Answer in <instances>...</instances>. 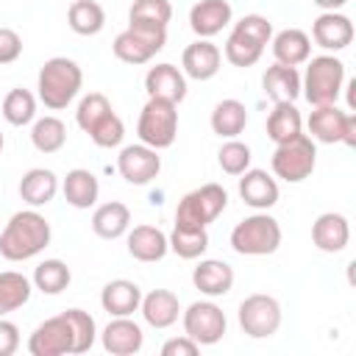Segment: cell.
I'll use <instances>...</instances> for the list:
<instances>
[{
  "label": "cell",
  "instance_id": "obj_1",
  "mask_svg": "<svg viewBox=\"0 0 356 356\" xmlns=\"http://www.w3.org/2000/svg\"><path fill=\"white\" fill-rule=\"evenodd\" d=\"M53 239V228L36 209L14 211L0 231V256L6 261H28L39 256Z\"/></svg>",
  "mask_w": 356,
  "mask_h": 356
},
{
  "label": "cell",
  "instance_id": "obj_2",
  "mask_svg": "<svg viewBox=\"0 0 356 356\" xmlns=\"http://www.w3.org/2000/svg\"><path fill=\"white\" fill-rule=\"evenodd\" d=\"M81 86H83V70L78 67V61L67 56L47 58L36 75V97L50 111L67 108L78 97Z\"/></svg>",
  "mask_w": 356,
  "mask_h": 356
},
{
  "label": "cell",
  "instance_id": "obj_3",
  "mask_svg": "<svg viewBox=\"0 0 356 356\" xmlns=\"http://www.w3.org/2000/svg\"><path fill=\"white\" fill-rule=\"evenodd\" d=\"M345 89V64L331 56H314L306 61V72L300 75V95L309 106H331Z\"/></svg>",
  "mask_w": 356,
  "mask_h": 356
},
{
  "label": "cell",
  "instance_id": "obj_4",
  "mask_svg": "<svg viewBox=\"0 0 356 356\" xmlns=\"http://www.w3.org/2000/svg\"><path fill=\"white\" fill-rule=\"evenodd\" d=\"M281 222L267 211H256L234 225L231 248L239 256H270L281 248Z\"/></svg>",
  "mask_w": 356,
  "mask_h": 356
},
{
  "label": "cell",
  "instance_id": "obj_5",
  "mask_svg": "<svg viewBox=\"0 0 356 356\" xmlns=\"http://www.w3.org/2000/svg\"><path fill=\"white\" fill-rule=\"evenodd\" d=\"M167 44V25L156 22H128L125 31H120L111 42L114 56L122 64H147L156 53H161Z\"/></svg>",
  "mask_w": 356,
  "mask_h": 356
},
{
  "label": "cell",
  "instance_id": "obj_6",
  "mask_svg": "<svg viewBox=\"0 0 356 356\" xmlns=\"http://www.w3.org/2000/svg\"><path fill=\"white\" fill-rule=\"evenodd\" d=\"M136 134H139V142L153 150L172 147V142L178 136V103H170L161 97H147V103L142 106L139 120H136Z\"/></svg>",
  "mask_w": 356,
  "mask_h": 356
},
{
  "label": "cell",
  "instance_id": "obj_7",
  "mask_svg": "<svg viewBox=\"0 0 356 356\" xmlns=\"http://www.w3.org/2000/svg\"><path fill=\"white\" fill-rule=\"evenodd\" d=\"M228 206V192L222 189V184H203L192 192H186L178 200L175 209V225L181 228H206L209 222H214Z\"/></svg>",
  "mask_w": 356,
  "mask_h": 356
},
{
  "label": "cell",
  "instance_id": "obj_8",
  "mask_svg": "<svg viewBox=\"0 0 356 356\" xmlns=\"http://www.w3.org/2000/svg\"><path fill=\"white\" fill-rule=\"evenodd\" d=\"M270 167H273V175L281 178V181H286V184L306 181L314 172V167H317V145H314V139L306 136V134H300L292 142L275 145L273 159H270Z\"/></svg>",
  "mask_w": 356,
  "mask_h": 356
},
{
  "label": "cell",
  "instance_id": "obj_9",
  "mask_svg": "<svg viewBox=\"0 0 356 356\" xmlns=\"http://www.w3.org/2000/svg\"><path fill=\"white\" fill-rule=\"evenodd\" d=\"M309 134L314 142L323 145H348L356 147V114L353 111H342L337 103L331 106H314V111L306 120Z\"/></svg>",
  "mask_w": 356,
  "mask_h": 356
},
{
  "label": "cell",
  "instance_id": "obj_10",
  "mask_svg": "<svg viewBox=\"0 0 356 356\" xmlns=\"http://www.w3.org/2000/svg\"><path fill=\"white\" fill-rule=\"evenodd\" d=\"M239 328L253 337V339H267L273 337L278 328H281V320H284V312H281V303L278 298L273 295H264V292H253L248 295L242 303H239Z\"/></svg>",
  "mask_w": 356,
  "mask_h": 356
},
{
  "label": "cell",
  "instance_id": "obj_11",
  "mask_svg": "<svg viewBox=\"0 0 356 356\" xmlns=\"http://www.w3.org/2000/svg\"><path fill=\"white\" fill-rule=\"evenodd\" d=\"M181 323H184V334L189 339H195L200 348L203 345H217L225 337L228 320L225 312L214 303V300H195L181 312Z\"/></svg>",
  "mask_w": 356,
  "mask_h": 356
},
{
  "label": "cell",
  "instance_id": "obj_12",
  "mask_svg": "<svg viewBox=\"0 0 356 356\" xmlns=\"http://www.w3.org/2000/svg\"><path fill=\"white\" fill-rule=\"evenodd\" d=\"M72 325L70 320L61 314L47 317L44 323H39L28 339V353L31 356H70L72 353Z\"/></svg>",
  "mask_w": 356,
  "mask_h": 356
},
{
  "label": "cell",
  "instance_id": "obj_13",
  "mask_svg": "<svg viewBox=\"0 0 356 356\" xmlns=\"http://www.w3.org/2000/svg\"><path fill=\"white\" fill-rule=\"evenodd\" d=\"M117 170L131 186H145L161 172V156L159 150L147 145H125L117 156Z\"/></svg>",
  "mask_w": 356,
  "mask_h": 356
},
{
  "label": "cell",
  "instance_id": "obj_14",
  "mask_svg": "<svg viewBox=\"0 0 356 356\" xmlns=\"http://www.w3.org/2000/svg\"><path fill=\"white\" fill-rule=\"evenodd\" d=\"M239 197L245 206H250L253 211H267L278 203V181L275 175H270L267 170H259V167H248L242 175H239Z\"/></svg>",
  "mask_w": 356,
  "mask_h": 356
},
{
  "label": "cell",
  "instance_id": "obj_15",
  "mask_svg": "<svg viewBox=\"0 0 356 356\" xmlns=\"http://www.w3.org/2000/svg\"><path fill=\"white\" fill-rule=\"evenodd\" d=\"M220 67H222V50L209 39L192 42L181 53V72L192 81H211L220 72Z\"/></svg>",
  "mask_w": 356,
  "mask_h": 356
},
{
  "label": "cell",
  "instance_id": "obj_16",
  "mask_svg": "<svg viewBox=\"0 0 356 356\" xmlns=\"http://www.w3.org/2000/svg\"><path fill=\"white\" fill-rule=\"evenodd\" d=\"M100 342H103V350L111 356H134L142 350L145 334H142V325L134 323L131 317H111L108 325L100 331Z\"/></svg>",
  "mask_w": 356,
  "mask_h": 356
},
{
  "label": "cell",
  "instance_id": "obj_17",
  "mask_svg": "<svg viewBox=\"0 0 356 356\" xmlns=\"http://www.w3.org/2000/svg\"><path fill=\"white\" fill-rule=\"evenodd\" d=\"M309 39H314V44H320L323 50H345L353 42V22L342 11H323L312 22Z\"/></svg>",
  "mask_w": 356,
  "mask_h": 356
},
{
  "label": "cell",
  "instance_id": "obj_18",
  "mask_svg": "<svg viewBox=\"0 0 356 356\" xmlns=\"http://www.w3.org/2000/svg\"><path fill=\"white\" fill-rule=\"evenodd\" d=\"M234 8L228 0H197L189 8V28L195 31L197 39H211L217 36L225 25H231Z\"/></svg>",
  "mask_w": 356,
  "mask_h": 356
},
{
  "label": "cell",
  "instance_id": "obj_19",
  "mask_svg": "<svg viewBox=\"0 0 356 356\" xmlns=\"http://www.w3.org/2000/svg\"><path fill=\"white\" fill-rule=\"evenodd\" d=\"M312 242L323 253H342L350 242V222L339 211H323L312 222Z\"/></svg>",
  "mask_w": 356,
  "mask_h": 356
},
{
  "label": "cell",
  "instance_id": "obj_20",
  "mask_svg": "<svg viewBox=\"0 0 356 356\" xmlns=\"http://www.w3.org/2000/svg\"><path fill=\"white\" fill-rule=\"evenodd\" d=\"M192 284L206 298H222L234 289V267L222 259H200L192 270Z\"/></svg>",
  "mask_w": 356,
  "mask_h": 356
},
{
  "label": "cell",
  "instance_id": "obj_21",
  "mask_svg": "<svg viewBox=\"0 0 356 356\" xmlns=\"http://www.w3.org/2000/svg\"><path fill=\"white\" fill-rule=\"evenodd\" d=\"M145 92H147V97H161V100H170V103H181L186 97V75L175 64L161 61V64L147 70Z\"/></svg>",
  "mask_w": 356,
  "mask_h": 356
},
{
  "label": "cell",
  "instance_id": "obj_22",
  "mask_svg": "<svg viewBox=\"0 0 356 356\" xmlns=\"http://www.w3.org/2000/svg\"><path fill=\"white\" fill-rule=\"evenodd\" d=\"M128 253L136 259V261H145V264H153V261H161L167 253H170V242H167V234L156 225H134L128 228Z\"/></svg>",
  "mask_w": 356,
  "mask_h": 356
},
{
  "label": "cell",
  "instance_id": "obj_23",
  "mask_svg": "<svg viewBox=\"0 0 356 356\" xmlns=\"http://www.w3.org/2000/svg\"><path fill=\"white\" fill-rule=\"evenodd\" d=\"M139 312L150 328H170L181 317V300L170 289H150L147 295H142Z\"/></svg>",
  "mask_w": 356,
  "mask_h": 356
},
{
  "label": "cell",
  "instance_id": "obj_24",
  "mask_svg": "<svg viewBox=\"0 0 356 356\" xmlns=\"http://www.w3.org/2000/svg\"><path fill=\"white\" fill-rule=\"evenodd\" d=\"M139 303H142V289L136 281L114 278L100 289V306L111 317H131L134 312H139Z\"/></svg>",
  "mask_w": 356,
  "mask_h": 356
},
{
  "label": "cell",
  "instance_id": "obj_25",
  "mask_svg": "<svg viewBox=\"0 0 356 356\" xmlns=\"http://www.w3.org/2000/svg\"><path fill=\"white\" fill-rule=\"evenodd\" d=\"M270 44H273V56L278 64L300 67L312 58V39L300 28H284V31L273 33Z\"/></svg>",
  "mask_w": 356,
  "mask_h": 356
},
{
  "label": "cell",
  "instance_id": "obj_26",
  "mask_svg": "<svg viewBox=\"0 0 356 356\" xmlns=\"http://www.w3.org/2000/svg\"><path fill=\"white\" fill-rule=\"evenodd\" d=\"M261 89L273 103H295L300 97V72L298 67L273 64L261 75Z\"/></svg>",
  "mask_w": 356,
  "mask_h": 356
},
{
  "label": "cell",
  "instance_id": "obj_27",
  "mask_svg": "<svg viewBox=\"0 0 356 356\" xmlns=\"http://www.w3.org/2000/svg\"><path fill=\"white\" fill-rule=\"evenodd\" d=\"M61 192H64V200L72 206V209H92L100 197V181L92 170H83V167H75L64 175L61 181Z\"/></svg>",
  "mask_w": 356,
  "mask_h": 356
},
{
  "label": "cell",
  "instance_id": "obj_28",
  "mask_svg": "<svg viewBox=\"0 0 356 356\" xmlns=\"http://www.w3.org/2000/svg\"><path fill=\"white\" fill-rule=\"evenodd\" d=\"M58 192V175L47 167H31L22 178H19V197L31 206V209H39V206H47Z\"/></svg>",
  "mask_w": 356,
  "mask_h": 356
},
{
  "label": "cell",
  "instance_id": "obj_29",
  "mask_svg": "<svg viewBox=\"0 0 356 356\" xmlns=\"http://www.w3.org/2000/svg\"><path fill=\"white\" fill-rule=\"evenodd\" d=\"M264 128H267V139L273 145H284L303 134V117L295 103H275L273 111L267 114Z\"/></svg>",
  "mask_w": 356,
  "mask_h": 356
},
{
  "label": "cell",
  "instance_id": "obj_30",
  "mask_svg": "<svg viewBox=\"0 0 356 356\" xmlns=\"http://www.w3.org/2000/svg\"><path fill=\"white\" fill-rule=\"evenodd\" d=\"M128 228H131V209L120 200L100 203L92 214V231L100 239H120L128 234Z\"/></svg>",
  "mask_w": 356,
  "mask_h": 356
},
{
  "label": "cell",
  "instance_id": "obj_31",
  "mask_svg": "<svg viewBox=\"0 0 356 356\" xmlns=\"http://www.w3.org/2000/svg\"><path fill=\"white\" fill-rule=\"evenodd\" d=\"M211 131L220 139H236L248 125V108L236 97H225L211 108Z\"/></svg>",
  "mask_w": 356,
  "mask_h": 356
},
{
  "label": "cell",
  "instance_id": "obj_32",
  "mask_svg": "<svg viewBox=\"0 0 356 356\" xmlns=\"http://www.w3.org/2000/svg\"><path fill=\"white\" fill-rule=\"evenodd\" d=\"M67 25L78 36H95L106 28V11L97 0H72L67 11Z\"/></svg>",
  "mask_w": 356,
  "mask_h": 356
},
{
  "label": "cell",
  "instance_id": "obj_33",
  "mask_svg": "<svg viewBox=\"0 0 356 356\" xmlns=\"http://www.w3.org/2000/svg\"><path fill=\"white\" fill-rule=\"evenodd\" d=\"M264 47H267V44H261L259 39H253L250 33H245V31H239V28L234 25V31H231L228 39H225L222 56H225V61L234 64V67H253V64L261 58Z\"/></svg>",
  "mask_w": 356,
  "mask_h": 356
},
{
  "label": "cell",
  "instance_id": "obj_34",
  "mask_svg": "<svg viewBox=\"0 0 356 356\" xmlns=\"http://www.w3.org/2000/svg\"><path fill=\"white\" fill-rule=\"evenodd\" d=\"M31 142L44 156L58 153L67 145V125L56 114H44V117L33 120V125H31Z\"/></svg>",
  "mask_w": 356,
  "mask_h": 356
},
{
  "label": "cell",
  "instance_id": "obj_35",
  "mask_svg": "<svg viewBox=\"0 0 356 356\" xmlns=\"http://www.w3.org/2000/svg\"><path fill=\"white\" fill-rule=\"evenodd\" d=\"M31 292H33V284L22 273L17 270L0 273V317L22 309L31 300Z\"/></svg>",
  "mask_w": 356,
  "mask_h": 356
},
{
  "label": "cell",
  "instance_id": "obj_36",
  "mask_svg": "<svg viewBox=\"0 0 356 356\" xmlns=\"http://www.w3.org/2000/svg\"><path fill=\"white\" fill-rule=\"evenodd\" d=\"M0 111H3V120L14 128H22V125H31L36 120V95L31 89H11L6 92L3 103H0Z\"/></svg>",
  "mask_w": 356,
  "mask_h": 356
},
{
  "label": "cell",
  "instance_id": "obj_37",
  "mask_svg": "<svg viewBox=\"0 0 356 356\" xmlns=\"http://www.w3.org/2000/svg\"><path fill=\"white\" fill-rule=\"evenodd\" d=\"M70 281H72V273H70L67 261H61V259L39 261L36 270H33V278H31L33 289H39L44 295H61L70 286Z\"/></svg>",
  "mask_w": 356,
  "mask_h": 356
},
{
  "label": "cell",
  "instance_id": "obj_38",
  "mask_svg": "<svg viewBox=\"0 0 356 356\" xmlns=\"http://www.w3.org/2000/svg\"><path fill=\"white\" fill-rule=\"evenodd\" d=\"M170 250L178 256V259H200L206 250H209V231L206 228H181V225H172L170 236Z\"/></svg>",
  "mask_w": 356,
  "mask_h": 356
},
{
  "label": "cell",
  "instance_id": "obj_39",
  "mask_svg": "<svg viewBox=\"0 0 356 356\" xmlns=\"http://www.w3.org/2000/svg\"><path fill=\"white\" fill-rule=\"evenodd\" d=\"M111 111H114V108H111V100H108L103 92H89V95L81 97V103H78V108H75V122H78V128H81L83 134H89V131H92L97 122H103Z\"/></svg>",
  "mask_w": 356,
  "mask_h": 356
},
{
  "label": "cell",
  "instance_id": "obj_40",
  "mask_svg": "<svg viewBox=\"0 0 356 356\" xmlns=\"http://www.w3.org/2000/svg\"><path fill=\"white\" fill-rule=\"evenodd\" d=\"M64 317H67L70 325H72V339H75L72 353H86V350L95 345V339H97L95 317H92L89 312H83V309H67Z\"/></svg>",
  "mask_w": 356,
  "mask_h": 356
},
{
  "label": "cell",
  "instance_id": "obj_41",
  "mask_svg": "<svg viewBox=\"0 0 356 356\" xmlns=\"http://www.w3.org/2000/svg\"><path fill=\"white\" fill-rule=\"evenodd\" d=\"M250 147L239 139H225L222 147L217 150V161H220V170L228 172V175H242L248 167H250Z\"/></svg>",
  "mask_w": 356,
  "mask_h": 356
},
{
  "label": "cell",
  "instance_id": "obj_42",
  "mask_svg": "<svg viewBox=\"0 0 356 356\" xmlns=\"http://www.w3.org/2000/svg\"><path fill=\"white\" fill-rule=\"evenodd\" d=\"M172 19V6L170 0H134L128 11V22H156L167 25Z\"/></svg>",
  "mask_w": 356,
  "mask_h": 356
},
{
  "label": "cell",
  "instance_id": "obj_43",
  "mask_svg": "<svg viewBox=\"0 0 356 356\" xmlns=\"http://www.w3.org/2000/svg\"><path fill=\"white\" fill-rule=\"evenodd\" d=\"M122 136H125V125H122V120L117 117V111H111L103 122H97V125L89 131V139H92L97 147H120V145H122Z\"/></svg>",
  "mask_w": 356,
  "mask_h": 356
},
{
  "label": "cell",
  "instance_id": "obj_44",
  "mask_svg": "<svg viewBox=\"0 0 356 356\" xmlns=\"http://www.w3.org/2000/svg\"><path fill=\"white\" fill-rule=\"evenodd\" d=\"M22 56V36L14 28H0V64H14Z\"/></svg>",
  "mask_w": 356,
  "mask_h": 356
},
{
  "label": "cell",
  "instance_id": "obj_45",
  "mask_svg": "<svg viewBox=\"0 0 356 356\" xmlns=\"http://www.w3.org/2000/svg\"><path fill=\"white\" fill-rule=\"evenodd\" d=\"M19 348V328L17 323L0 317V356H14Z\"/></svg>",
  "mask_w": 356,
  "mask_h": 356
},
{
  "label": "cell",
  "instance_id": "obj_46",
  "mask_svg": "<svg viewBox=\"0 0 356 356\" xmlns=\"http://www.w3.org/2000/svg\"><path fill=\"white\" fill-rule=\"evenodd\" d=\"M197 350H200V345L195 339H189L186 334L172 337V339H167L161 345V356H195Z\"/></svg>",
  "mask_w": 356,
  "mask_h": 356
},
{
  "label": "cell",
  "instance_id": "obj_47",
  "mask_svg": "<svg viewBox=\"0 0 356 356\" xmlns=\"http://www.w3.org/2000/svg\"><path fill=\"white\" fill-rule=\"evenodd\" d=\"M312 3H314L320 11H339L348 0H312Z\"/></svg>",
  "mask_w": 356,
  "mask_h": 356
},
{
  "label": "cell",
  "instance_id": "obj_48",
  "mask_svg": "<svg viewBox=\"0 0 356 356\" xmlns=\"http://www.w3.org/2000/svg\"><path fill=\"white\" fill-rule=\"evenodd\" d=\"M3 147H6V136H3V131H0V153H3Z\"/></svg>",
  "mask_w": 356,
  "mask_h": 356
}]
</instances>
